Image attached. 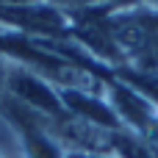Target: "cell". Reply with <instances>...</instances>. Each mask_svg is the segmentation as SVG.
I'll use <instances>...</instances> for the list:
<instances>
[{
    "instance_id": "cell-1",
    "label": "cell",
    "mask_w": 158,
    "mask_h": 158,
    "mask_svg": "<svg viewBox=\"0 0 158 158\" xmlns=\"http://www.w3.org/2000/svg\"><path fill=\"white\" fill-rule=\"evenodd\" d=\"M6 97H11L14 103L25 106L28 111H33L44 119H61L67 114V108L61 103V92L25 64H8Z\"/></svg>"
},
{
    "instance_id": "cell-2",
    "label": "cell",
    "mask_w": 158,
    "mask_h": 158,
    "mask_svg": "<svg viewBox=\"0 0 158 158\" xmlns=\"http://www.w3.org/2000/svg\"><path fill=\"white\" fill-rule=\"evenodd\" d=\"M53 6H64V8H92V6H103V3H128V0H47Z\"/></svg>"
},
{
    "instance_id": "cell-3",
    "label": "cell",
    "mask_w": 158,
    "mask_h": 158,
    "mask_svg": "<svg viewBox=\"0 0 158 158\" xmlns=\"http://www.w3.org/2000/svg\"><path fill=\"white\" fill-rule=\"evenodd\" d=\"M6 69H8V61H6V56L0 50V97L6 94Z\"/></svg>"
},
{
    "instance_id": "cell-4",
    "label": "cell",
    "mask_w": 158,
    "mask_h": 158,
    "mask_svg": "<svg viewBox=\"0 0 158 158\" xmlns=\"http://www.w3.org/2000/svg\"><path fill=\"white\" fill-rule=\"evenodd\" d=\"M64 158H108L106 153H67L64 150Z\"/></svg>"
}]
</instances>
